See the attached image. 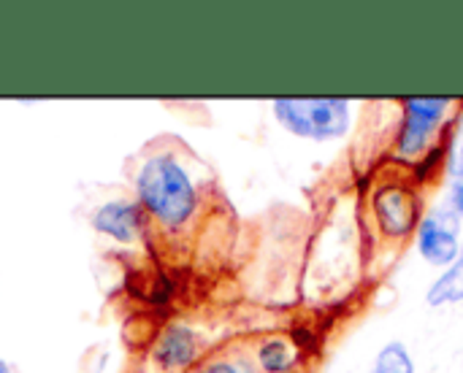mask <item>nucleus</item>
I'll use <instances>...</instances> for the list:
<instances>
[{
    "label": "nucleus",
    "mask_w": 463,
    "mask_h": 373,
    "mask_svg": "<svg viewBox=\"0 0 463 373\" xmlns=\"http://www.w3.org/2000/svg\"><path fill=\"white\" fill-rule=\"evenodd\" d=\"M133 187L146 219L165 233L184 230L201 209V190L195 176L179 160V154L168 149L152 152L141 160L133 176Z\"/></svg>",
    "instance_id": "1"
},
{
    "label": "nucleus",
    "mask_w": 463,
    "mask_h": 373,
    "mask_svg": "<svg viewBox=\"0 0 463 373\" xmlns=\"http://www.w3.org/2000/svg\"><path fill=\"white\" fill-rule=\"evenodd\" d=\"M271 114L290 135L315 144L339 141L353 127L347 98H274Z\"/></svg>",
    "instance_id": "2"
},
{
    "label": "nucleus",
    "mask_w": 463,
    "mask_h": 373,
    "mask_svg": "<svg viewBox=\"0 0 463 373\" xmlns=\"http://www.w3.org/2000/svg\"><path fill=\"white\" fill-rule=\"evenodd\" d=\"M456 106V98H404L402 100V127L396 133V157L404 163H418L431 146L439 144V130Z\"/></svg>",
    "instance_id": "3"
},
{
    "label": "nucleus",
    "mask_w": 463,
    "mask_h": 373,
    "mask_svg": "<svg viewBox=\"0 0 463 373\" xmlns=\"http://www.w3.org/2000/svg\"><path fill=\"white\" fill-rule=\"evenodd\" d=\"M372 211L377 219V228L391 241H404L418 233V225L423 219V198L415 184L388 179L383 182L372 195Z\"/></svg>",
    "instance_id": "4"
},
{
    "label": "nucleus",
    "mask_w": 463,
    "mask_h": 373,
    "mask_svg": "<svg viewBox=\"0 0 463 373\" xmlns=\"http://www.w3.org/2000/svg\"><path fill=\"white\" fill-rule=\"evenodd\" d=\"M461 230L463 222L453 214V209L448 203L434 206L429 214H423V219L418 225V233H415L418 255L431 268L448 271L458 260V255H461Z\"/></svg>",
    "instance_id": "5"
},
{
    "label": "nucleus",
    "mask_w": 463,
    "mask_h": 373,
    "mask_svg": "<svg viewBox=\"0 0 463 373\" xmlns=\"http://www.w3.org/2000/svg\"><path fill=\"white\" fill-rule=\"evenodd\" d=\"M90 222H92L95 233H100L117 244H136L149 225L138 200H130V198H114V200L100 203Z\"/></svg>",
    "instance_id": "6"
},
{
    "label": "nucleus",
    "mask_w": 463,
    "mask_h": 373,
    "mask_svg": "<svg viewBox=\"0 0 463 373\" xmlns=\"http://www.w3.org/2000/svg\"><path fill=\"white\" fill-rule=\"evenodd\" d=\"M203 341L198 331L182 322H171L163 328L152 347V360L163 373H187L201 358Z\"/></svg>",
    "instance_id": "7"
},
{
    "label": "nucleus",
    "mask_w": 463,
    "mask_h": 373,
    "mask_svg": "<svg viewBox=\"0 0 463 373\" xmlns=\"http://www.w3.org/2000/svg\"><path fill=\"white\" fill-rule=\"evenodd\" d=\"M298 363L301 352L290 336H266L255 347V366L260 373H296Z\"/></svg>",
    "instance_id": "8"
},
{
    "label": "nucleus",
    "mask_w": 463,
    "mask_h": 373,
    "mask_svg": "<svg viewBox=\"0 0 463 373\" xmlns=\"http://www.w3.org/2000/svg\"><path fill=\"white\" fill-rule=\"evenodd\" d=\"M426 303H429L431 309H442V306L463 303V247L458 260H456L448 271H442V276L434 279V284L429 287Z\"/></svg>",
    "instance_id": "9"
},
{
    "label": "nucleus",
    "mask_w": 463,
    "mask_h": 373,
    "mask_svg": "<svg viewBox=\"0 0 463 373\" xmlns=\"http://www.w3.org/2000/svg\"><path fill=\"white\" fill-rule=\"evenodd\" d=\"M372 373H418V368L404 341H388L377 352Z\"/></svg>",
    "instance_id": "10"
},
{
    "label": "nucleus",
    "mask_w": 463,
    "mask_h": 373,
    "mask_svg": "<svg viewBox=\"0 0 463 373\" xmlns=\"http://www.w3.org/2000/svg\"><path fill=\"white\" fill-rule=\"evenodd\" d=\"M445 173L450 182H463V114L453 127L450 141L445 144Z\"/></svg>",
    "instance_id": "11"
},
{
    "label": "nucleus",
    "mask_w": 463,
    "mask_h": 373,
    "mask_svg": "<svg viewBox=\"0 0 463 373\" xmlns=\"http://www.w3.org/2000/svg\"><path fill=\"white\" fill-rule=\"evenodd\" d=\"M412 168H415V173H412L415 184H426L434 176H439V171L445 168V144L431 146L418 163H412Z\"/></svg>",
    "instance_id": "12"
},
{
    "label": "nucleus",
    "mask_w": 463,
    "mask_h": 373,
    "mask_svg": "<svg viewBox=\"0 0 463 373\" xmlns=\"http://www.w3.org/2000/svg\"><path fill=\"white\" fill-rule=\"evenodd\" d=\"M195 373H255L252 363L247 360H231V358H214V360H206L203 366H198Z\"/></svg>",
    "instance_id": "13"
},
{
    "label": "nucleus",
    "mask_w": 463,
    "mask_h": 373,
    "mask_svg": "<svg viewBox=\"0 0 463 373\" xmlns=\"http://www.w3.org/2000/svg\"><path fill=\"white\" fill-rule=\"evenodd\" d=\"M290 341L298 347L301 355H317L320 352V344H323L315 328H293L290 331Z\"/></svg>",
    "instance_id": "14"
},
{
    "label": "nucleus",
    "mask_w": 463,
    "mask_h": 373,
    "mask_svg": "<svg viewBox=\"0 0 463 373\" xmlns=\"http://www.w3.org/2000/svg\"><path fill=\"white\" fill-rule=\"evenodd\" d=\"M445 203L453 209V214L463 222V182H450L448 184V200Z\"/></svg>",
    "instance_id": "15"
},
{
    "label": "nucleus",
    "mask_w": 463,
    "mask_h": 373,
    "mask_svg": "<svg viewBox=\"0 0 463 373\" xmlns=\"http://www.w3.org/2000/svg\"><path fill=\"white\" fill-rule=\"evenodd\" d=\"M0 373H14V368H11L5 360H0Z\"/></svg>",
    "instance_id": "16"
}]
</instances>
